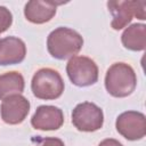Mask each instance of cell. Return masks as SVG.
Listing matches in <instances>:
<instances>
[{"mask_svg":"<svg viewBox=\"0 0 146 146\" xmlns=\"http://www.w3.org/2000/svg\"><path fill=\"white\" fill-rule=\"evenodd\" d=\"M62 2L54 1H29L24 7L25 18L33 24H43L49 22L56 14V8Z\"/></svg>","mask_w":146,"mask_h":146,"instance_id":"obj_11","label":"cell"},{"mask_svg":"<svg viewBox=\"0 0 146 146\" xmlns=\"http://www.w3.org/2000/svg\"><path fill=\"white\" fill-rule=\"evenodd\" d=\"M64 81L60 74L49 67L38 70L31 82V89L33 95L43 100H54L62 96L64 91Z\"/></svg>","mask_w":146,"mask_h":146,"instance_id":"obj_3","label":"cell"},{"mask_svg":"<svg viewBox=\"0 0 146 146\" xmlns=\"http://www.w3.org/2000/svg\"><path fill=\"white\" fill-rule=\"evenodd\" d=\"M121 41L124 48L132 51H141L146 47V25L135 23L128 26L122 35Z\"/></svg>","mask_w":146,"mask_h":146,"instance_id":"obj_12","label":"cell"},{"mask_svg":"<svg viewBox=\"0 0 146 146\" xmlns=\"http://www.w3.org/2000/svg\"><path fill=\"white\" fill-rule=\"evenodd\" d=\"M98 146H123V145L116 139L107 138V139H104L103 141H100Z\"/></svg>","mask_w":146,"mask_h":146,"instance_id":"obj_16","label":"cell"},{"mask_svg":"<svg viewBox=\"0 0 146 146\" xmlns=\"http://www.w3.org/2000/svg\"><path fill=\"white\" fill-rule=\"evenodd\" d=\"M137 86V76L133 68L127 63H114L106 72L105 88L110 95L123 98L131 95Z\"/></svg>","mask_w":146,"mask_h":146,"instance_id":"obj_2","label":"cell"},{"mask_svg":"<svg viewBox=\"0 0 146 146\" xmlns=\"http://www.w3.org/2000/svg\"><path fill=\"white\" fill-rule=\"evenodd\" d=\"M107 8L112 15L111 26L116 31L125 27L133 16L140 21L146 19L145 1H108Z\"/></svg>","mask_w":146,"mask_h":146,"instance_id":"obj_4","label":"cell"},{"mask_svg":"<svg viewBox=\"0 0 146 146\" xmlns=\"http://www.w3.org/2000/svg\"><path fill=\"white\" fill-rule=\"evenodd\" d=\"M115 127L117 132L128 140H139L146 133L145 115L137 111H127L116 117Z\"/></svg>","mask_w":146,"mask_h":146,"instance_id":"obj_7","label":"cell"},{"mask_svg":"<svg viewBox=\"0 0 146 146\" xmlns=\"http://www.w3.org/2000/svg\"><path fill=\"white\" fill-rule=\"evenodd\" d=\"M25 81L19 72L11 71L0 75V99L13 96L21 95L24 91Z\"/></svg>","mask_w":146,"mask_h":146,"instance_id":"obj_13","label":"cell"},{"mask_svg":"<svg viewBox=\"0 0 146 146\" xmlns=\"http://www.w3.org/2000/svg\"><path fill=\"white\" fill-rule=\"evenodd\" d=\"M83 46V38L74 30L60 26L50 32L47 39L49 54L56 59L74 57Z\"/></svg>","mask_w":146,"mask_h":146,"instance_id":"obj_1","label":"cell"},{"mask_svg":"<svg viewBox=\"0 0 146 146\" xmlns=\"http://www.w3.org/2000/svg\"><path fill=\"white\" fill-rule=\"evenodd\" d=\"M13 24V15L3 6H0V34L6 32Z\"/></svg>","mask_w":146,"mask_h":146,"instance_id":"obj_14","label":"cell"},{"mask_svg":"<svg viewBox=\"0 0 146 146\" xmlns=\"http://www.w3.org/2000/svg\"><path fill=\"white\" fill-rule=\"evenodd\" d=\"M66 73L71 82L78 87L92 86L98 81V66L89 57L74 56L66 65Z\"/></svg>","mask_w":146,"mask_h":146,"instance_id":"obj_5","label":"cell"},{"mask_svg":"<svg viewBox=\"0 0 146 146\" xmlns=\"http://www.w3.org/2000/svg\"><path fill=\"white\" fill-rule=\"evenodd\" d=\"M30 112V102L22 95H13L5 98L0 106L1 119L7 124L22 123Z\"/></svg>","mask_w":146,"mask_h":146,"instance_id":"obj_8","label":"cell"},{"mask_svg":"<svg viewBox=\"0 0 146 146\" xmlns=\"http://www.w3.org/2000/svg\"><path fill=\"white\" fill-rule=\"evenodd\" d=\"M64 123L63 111L56 106L51 105H41L34 112L31 124L34 129L50 131L59 129Z\"/></svg>","mask_w":146,"mask_h":146,"instance_id":"obj_9","label":"cell"},{"mask_svg":"<svg viewBox=\"0 0 146 146\" xmlns=\"http://www.w3.org/2000/svg\"><path fill=\"white\" fill-rule=\"evenodd\" d=\"M72 123L79 131H97L103 127L104 123L103 111L94 103H80L72 112Z\"/></svg>","mask_w":146,"mask_h":146,"instance_id":"obj_6","label":"cell"},{"mask_svg":"<svg viewBox=\"0 0 146 146\" xmlns=\"http://www.w3.org/2000/svg\"><path fill=\"white\" fill-rule=\"evenodd\" d=\"M38 146H65L63 140L59 139V138H56V137H47V138H43Z\"/></svg>","mask_w":146,"mask_h":146,"instance_id":"obj_15","label":"cell"},{"mask_svg":"<svg viewBox=\"0 0 146 146\" xmlns=\"http://www.w3.org/2000/svg\"><path fill=\"white\" fill-rule=\"evenodd\" d=\"M26 46L23 40L16 36L0 39V66L15 65L24 60Z\"/></svg>","mask_w":146,"mask_h":146,"instance_id":"obj_10","label":"cell"}]
</instances>
